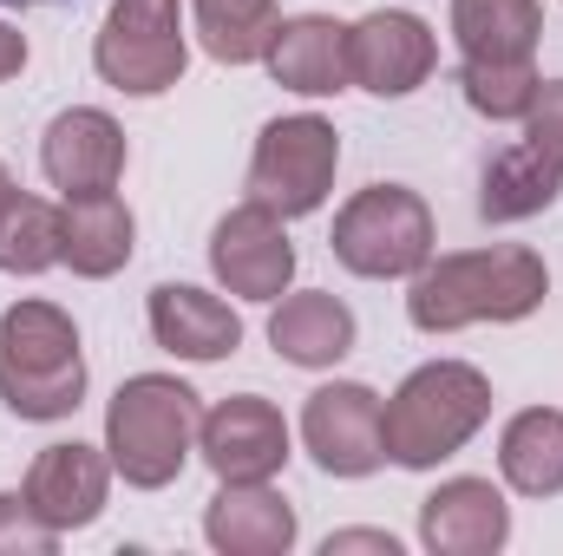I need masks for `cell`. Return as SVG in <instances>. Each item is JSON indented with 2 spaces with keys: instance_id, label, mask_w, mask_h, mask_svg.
Instances as JSON below:
<instances>
[{
  "instance_id": "6da1fadb",
  "label": "cell",
  "mask_w": 563,
  "mask_h": 556,
  "mask_svg": "<svg viewBox=\"0 0 563 556\" xmlns=\"http://www.w3.org/2000/svg\"><path fill=\"white\" fill-rule=\"evenodd\" d=\"M551 294V269L525 243H492V249H459L426 263L407 288V314L420 334H459L478 321H525Z\"/></svg>"
},
{
  "instance_id": "7a4b0ae2",
  "label": "cell",
  "mask_w": 563,
  "mask_h": 556,
  "mask_svg": "<svg viewBox=\"0 0 563 556\" xmlns=\"http://www.w3.org/2000/svg\"><path fill=\"white\" fill-rule=\"evenodd\" d=\"M0 400L13 419L53 425L86 400V354L79 327L53 301H13L0 314Z\"/></svg>"
},
{
  "instance_id": "3957f363",
  "label": "cell",
  "mask_w": 563,
  "mask_h": 556,
  "mask_svg": "<svg viewBox=\"0 0 563 556\" xmlns=\"http://www.w3.org/2000/svg\"><path fill=\"white\" fill-rule=\"evenodd\" d=\"M197 425L203 407L184 380L170 374H132L112 407H106V452H112V471L132 485V491H164L184 478L190 452H197Z\"/></svg>"
},
{
  "instance_id": "277c9868",
  "label": "cell",
  "mask_w": 563,
  "mask_h": 556,
  "mask_svg": "<svg viewBox=\"0 0 563 556\" xmlns=\"http://www.w3.org/2000/svg\"><path fill=\"white\" fill-rule=\"evenodd\" d=\"M485 419H492V380L478 367L426 360L387 400V458L407 471H432L452 452H465Z\"/></svg>"
},
{
  "instance_id": "5b68a950",
  "label": "cell",
  "mask_w": 563,
  "mask_h": 556,
  "mask_svg": "<svg viewBox=\"0 0 563 556\" xmlns=\"http://www.w3.org/2000/svg\"><path fill=\"white\" fill-rule=\"evenodd\" d=\"M328 249H334V263L347 276H367V281L420 276L432 263V210L407 184H367V190H354L341 203Z\"/></svg>"
},
{
  "instance_id": "8992f818",
  "label": "cell",
  "mask_w": 563,
  "mask_h": 556,
  "mask_svg": "<svg viewBox=\"0 0 563 556\" xmlns=\"http://www.w3.org/2000/svg\"><path fill=\"white\" fill-rule=\"evenodd\" d=\"M92 66L112 92L125 99H157L184 79L190 66V40H184V0H112L99 40H92Z\"/></svg>"
},
{
  "instance_id": "52a82bcc",
  "label": "cell",
  "mask_w": 563,
  "mask_h": 556,
  "mask_svg": "<svg viewBox=\"0 0 563 556\" xmlns=\"http://www.w3.org/2000/svg\"><path fill=\"white\" fill-rule=\"evenodd\" d=\"M334 170H341V138L328 119H314V112L269 119L256 138V157H250V203L276 210L282 223L314 216L334 190Z\"/></svg>"
},
{
  "instance_id": "ba28073f",
  "label": "cell",
  "mask_w": 563,
  "mask_h": 556,
  "mask_svg": "<svg viewBox=\"0 0 563 556\" xmlns=\"http://www.w3.org/2000/svg\"><path fill=\"white\" fill-rule=\"evenodd\" d=\"M301 445L328 478H367L387 465V400L361 380H334L308 393L301 407Z\"/></svg>"
},
{
  "instance_id": "9c48e42d",
  "label": "cell",
  "mask_w": 563,
  "mask_h": 556,
  "mask_svg": "<svg viewBox=\"0 0 563 556\" xmlns=\"http://www.w3.org/2000/svg\"><path fill=\"white\" fill-rule=\"evenodd\" d=\"M432 66H439V40H432V26H426L420 13H407V7H374L367 20L347 26V73L374 99L420 92L426 79H432Z\"/></svg>"
},
{
  "instance_id": "30bf717a",
  "label": "cell",
  "mask_w": 563,
  "mask_h": 556,
  "mask_svg": "<svg viewBox=\"0 0 563 556\" xmlns=\"http://www.w3.org/2000/svg\"><path fill=\"white\" fill-rule=\"evenodd\" d=\"M210 269L243 301H282L295 281V243H288L282 216L263 203H236L210 230Z\"/></svg>"
},
{
  "instance_id": "8fae6325",
  "label": "cell",
  "mask_w": 563,
  "mask_h": 556,
  "mask_svg": "<svg viewBox=\"0 0 563 556\" xmlns=\"http://www.w3.org/2000/svg\"><path fill=\"white\" fill-rule=\"evenodd\" d=\"M197 452L217 478L250 485V478H276L288 465V419L263 400V393H236L217 400L203 425H197Z\"/></svg>"
},
{
  "instance_id": "7c38bea8",
  "label": "cell",
  "mask_w": 563,
  "mask_h": 556,
  "mask_svg": "<svg viewBox=\"0 0 563 556\" xmlns=\"http://www.w3.org/2000/svg\"><path fill=\"white\" fill-rule=\"evenodd\" d=\"M40 170L59 197H92V190H119L125 177V132L112 112L99 105H73L46 125L40 138Z\"/></svg>"
},
{
  "instance_id": "4fadbf2b",
  "label": "cell",
  "mask_w": 563,
  "mask_h": 556,
  "mask_svg": "<svg viewBox=\"0 0 563 556\" xmlns=\"http://www.w3.org/2000/svg\"><path fill=\"white\" fill-rule=\"evenodd\" d=\"M26 504L66 537V531H86V524H99V511H106V498H112V452L106 445H46L40 458H33V471H26Z\"/></svg>"
},
{
  "instance_id": "5bb4252c",
  "label": "cell",
  "mask_w": 563,
  "mask_h": 556,
  "mask_svg": "<svg viewBox=\"0 0 563 556\" xmlns=\"http://www.w3.org/2000/svg\"><path fill=\"white\" fill-rule=\"evenodd\" d=\"M511 537V504L492 478H445L420 504V544L432 556H492Z\"/></svg>"
},
{
  "instance_id": "9a60e30c",
  "label": "cell",
  "mask_w": 563,
  "mask_h": 556,
  "mask_svg": "<svg viewBox=\"0 0 563 556\" xmlns=\"http://www.w3.org/2000/svg\"><path fill=\"white\" fill-rule=\"evenodd\" d=\"M263 66L269 79L301 92V99H328V92H347L354 73H347V26L328 20V13H295L276 20L269 46H263Z\"/></svg>"
},
{
  "instance_id": "2e32d148",
  "label": "cell",
  "mask_w": 563,
  "mask_h": 556,
  "mask_svg": "<svg viewBox=\"0 0 563 556\" xmlns=\"http://www.w3.org/2000/svg\"><path fill=\"white\" fill-rule=\"evenodd\" d=\"M151 341L177 360H223L243 347V321L223 294L164 281V288H151Z\"/></svg>"
},
{
  "instance_id": "e0dca14e",
  "label": "cell",
  "mask_w": 563,
  "mask_h": 556,
  "mask_svg": "<svg viewBox=\"0 0 563 556\" xmlns=\"http://www.w3.org/2000/svg\"><path fill=\"white\" fill-rule=\"evenodd\" d=\"M203 537L223 556H288L295 551V511L269 478H250V485L223 478V491L203 511Z\"/></svg>"
},
{
  "instance_id": "ac0fdd59",
  "label": "cell",
  "mask_w": 563,
  "mask_h": 556,
  "mask_svg": "<svg viewBox=\"0 0 563 556\" xmlns=\"http://www.w3.org/2000/svg\"><path fill=\"white\" fill-rule=\"evenodd\" d=\"M132 236H139V223H132L119 190H92V197H66L59 203V263L73 276L86 281L119 276L132 263Z\"/></svg>"
},
{
  "instance_id": "d6986e66",
  "label": "cell",
  "mask_w": 563,
  "mask_h": 556,
  "mask_svg": "<svg viewBox=\"0 0 563 556\" xmlns=\"http://www.w3.org/2000/svg\"><path fill=\"white\" fill-rule=\"evenodd\" d=\"M269 347L288 367H334L354 347V308L328 288L282 294L276 314H269Z\"/></svg>"
},
{
  "instance_id": "ffe728a7",
  "label": "cell",
  "mask_w": 563,
  "mask_h": 556,
  "mask_svg": "<svg viewBox=\"0 0 563 556\" xmlns=\"http://www.w3.org/2000/svg\"><path fill=\"white\" fill-rule=\"evenodd\" d=\"M563 190V164L544 157L538 144H511L485 164V184H478V216L485 223H525V216H544Z\"/></svg>"
},
{
  "instance_id": "44dd1931",
  "label": "cell",
  "mask_w": 563,
  "mask_h": 556,
  "mask_svg": "<svg viewBox=\"0 0 563 556\" xmlns=\"http://www.w3.org/2000/svg\"><path fill=\"white\" fill-rule=\"evenodd\" d=\"M452 40L465 59H531L544 40L538 0H452Z\"/></svg>"
},
{
  "instance_id": "7402d4cb",
  "label": "cell",
  "mask_w": 563,
  "mask_h": 556,
  "mask_svg": "<svg viewBox=\"0 0 563 556\" xmlns=\"http://www.w3.org/2000/svg\"><path fill=\"white\" fill-rule=\"evenodd\" d=\"M498 471L518 498H558L563 491V413L525 407L498 438Z\"/></svg>"
},
{
  "instance_id": "603a6c76",
  "label": "cell",
  "mask_w": 563,
  "mask_h": 556,
  "mask_svg": "<svg viewBox=\"0 0 563 556\" xmlns=\"http://www.w3.org/2000/svg\"><path fill=\"white\" fill-rule=\"evenodd\" d=\"M59 263V210L33 190H0V276H40Z\"/></svg>"
},
{
  "instance_id": "cb8c5ba5",
  "label": "cell",
  "mask_w": 563,
  "mask_h": 556,
  "mask_svg": "<svg viewBox=\"0 0 563 556\" xmlns=\"http://www.w3.org/2000/svg\"><path fill=\"white\" fill-rule=\"evenodd\" d=\"M190 20H197V40H203L210 59L250 66V59H263L282 13L276 0H190Z\"/></svg>"
},
{
  "instance_id": "d4e9b609",
  "label": "cell",
  "mask_w": 563,
  "mask_h": 556,
  "mask_svg": "<svg viewBox=\"0 0 563 556\" xmlns=\"http://www.w3.org/2000/svg\"><path fill=\"white\" fill-rule=\"evenodd\" d=\"M538 66L531 59H465L459 66V92H465V105L478 112V119H492V125H525V112H531V99H538Z\"/></svg>"
},
{
  "instance_id": "484cf974",
  "label": "cell",
  "mask_w": 563,
  "mask_h": 556,
  "mask_svg": "<svg viewBox=\"0 0 563 556\" xmlns=\"http://www.w3.org/2000/svg\"><path fill=\"white\" fill-rule=\"evenodd\" d=\"M59 531L26 504V491H0V556H53Z\"/></svg>"
},
{
  "instance_id": "4316f807",
  "label": "cell",
  "mask_w": 563,
  "mask_h": 556,
  "mask_svg": "<svg viewBox=\"0 0 563 556\" xmlns=\"http://www.w3.org/2000/svg\"><path fill=\"white\" fill-rule=\"evenodd\" d=\"M525 144H538L544 157L563 164V79L538 86V99H531V112H525Z\"/></svg>"
},
{
  "instance_id": "83f0119b",
  "label": "cell",
  "mask_w": 563,
  "mask_h": 556,
  "mask_svg": "<svg viewBox=\"0 0 563 556\" xmlns=\"http://www.w3.org/2000/svg\"><path fill=\"white\" fill-rule=\"evenodd\" d=\"M347 551H374V556H400V544L387 537V531H334L321 556H347Z\"/></svg>"
},
{
  "instance_id": "f1b7e54d",
  "label": "cell",
  "mask_w": 563,
  "mask_h": 556,
  "mask_svg": "<svg viewBox=\"0 0 563 556\" xmlns=\"http://www.w3.org/2000/svg\"><path fill=\"white\" fill-rule=\"evenodd\" d=\"M20 66H26V33H20V26H7V20H0V79H13V73H20Z\"/></svg>"
},
{
  "instance_id": "f546056e",
  "label": "cell",
  "mask_w": 563,
  "mask_h": 556,
  "mask_svg": "<svg viewBox=\"0 0 563 556\" xmlns=\"http://www.w3.org/2000/svg\"><path fill=\"white\" fill-rule=\"evenodd\" d=\"M0 190H13V177H7V164H0Z\"/></svg>"
},
{
  "instance_id": "4dcf8cb0",
  "label": "cell",
  "mask_w": 563,
  "mask_h": 556,
  "mask_svg": "<svg viewBox=\"0 0 563 556\" xmlns=\"http://www.w3.org/2000/svg\"><path fill=\"white\" fill-rule=\"evenodd\" d=\"M7 7H46V0H7Z\"/></svg>"
}]
</instances>
